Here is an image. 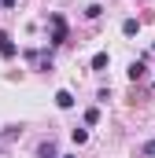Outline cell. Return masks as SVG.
I'll list each match as a JSON object with an SVG mask.
<instances>
[{"instance_id":"cell-2","label":"cell","mask_w":155,"mask_h":158,"mask_svg":"<svg viewBox=\"0 0 155 158\" xmlns=\"http://www.w3.org/2000/svg\"><path fill=\"white\" fill-rule=\"evenodd\" d=\"M55 107H59V110H70V107H74V96H70L67 88H59V92H55Z\"/></svg>"},{"instance_id":"cell-11","label":"cell","mask_w":155,"mask_h":158,"mask_svg":"<svg viewBox=\"0 0 155 158\" xmlns=\"http://www.w3.org/2000/svg\"><path fill=\"white\" fill-rule=\"evenodd\" d=\"M4 44H11V37H7V33L0 30V48H4Z\"/></svg>"},{"instance_id":"cell-10","label":"cell","mask_w":155,"mask_h":158,"mask_svg":"<svg viewBox=\"0 0 155 158\" xmlns=\"http://www.w3.org/2000/svg\"><path fill=\"white\" fill-rule=\"evenodd\" d=\"M140 158H155V140H148V143L140 147Z\"/></svg>"},{"instance_id":"cell-1","label":"cell","mask_w":155,"mask_h":158,"mask_svg":"<svg viewBox=\"0 0 155 158\" xmlns=\"http://www.w3.org/2000/svg\"><path fill=\"white\" fill-rule=\"evenodd\" d=\"M48 22H52V44H67V37H70V30H67V19H63V15H52Z\"/></svg>"},{"instance_id":"cell-4","label":"cell","mask_w":155,"mask_h":158,"mask_svg":"<svg viewBox=\"0 0 155 158\" xmlns=\"http://www.w3.org/2000/svg\"><path fill=\"white\" fill-rule=\"evenodd\" d=\"M37 158H59L55 143H52V140H48V143H41V147H37Z\"/></svg>"},{"instance_id":"cell-12","label":"cell","mask_w":155,"mask_h":158,"mask_svg":"<svg viewBox=\"0 0 155 158\" xmlns=\"http://www.w3.org/2000/svg\"><path fill=\"white\" fill-rule=\"evenodd\" d=\"M0 4H4V7H15V0H0Z\"/></svg>"},{"instance_id":"cell-13","label":"cell","mask_w":155,"mask_h":158,"mask_svg":"<svg viewBox=\"0 0 155 158\" xmlns=\"http://www.w3.org/2000/svg\"><path fill=\"white\" fill-rule=\"evenodd\" d=\"M59 158H70V155H59Z\"/></svg>"},{"instance_id":"cell-3","label":"cell","mask_w":155,"mask_h":158,"mask_svg":"<svg viewBox=\"0 0 155 158\" xmlns=\"http://www.w3.org/2000/svg\"><path fill=\"white\" fill-rule=\"evenodd\" d=\"M126 74H129V81H140L144 74H148V66H144V59H137V63H129V70H126Z\"/></svg>"},{"instance_id":"cell-5","label":"cell","mask_w":155,"mask_h":158,"mask_svg":"<svg viewBox=\"0 0 155 158\" xmlns=\"http://www.w3.org/2000/svg\"><path fill=\"white\" fill-rule=\"evenodd\" d=\"M122 33H126V37H137V33H140V22H137V19H126V22H122Z\"/></svg>"},{"instance_id":"cell-6","label":"cell","mask_w":155,"mask_h":158,"mask_svg":"<svg viewBox=\"0 0 155 158\" xmlns=\"http://www.w3.org/2000/svg\"><path fill=\"white\" fill-rule=\"evenodd\" d=\"M107 63H111L107 52H96V55H92V70H107Z\"/></svg>"},{"instance_id":"cell-7","label":"cell","mask_w":155,"mask_h":158,"mask_svg":"<svg viewBox=\"0 0 155 158\" xmlns=\"http://www.w3.org/2000/svg\"><path fill=\"white\" fill-rule=\"evenodd\" d=\"M96 121H100V107H89L85 110V125H96Z\"/></svg>"},{"instance_id":"cell-9","label":"cell","mask_w":155,"mask_h":158,"mask_svg":"<svg viewBox=\"0 0 155 158\" xmlns=\"http://www.w3.org/2000/svg\"><path fill=\"white\" fill-rule=\"evenodd\" d=\"M70 140H74L78 147H81V143H85V140H89V132H85V129H74V132H70Z\"/></svg>"},{"instance_id":"cell-8","label":"cell","mask_w":155,"mask_h":158,"mask_svg":"<svg viewBox=\"0 0 155 158\" xmlns=\"http://www.w3.org/2000/svg\"><path fill=\"white\" fill-rule=\"evenodd\" d=\"M100 15H104L100 4H89V7H85V19H100Z\"/></svg>"}]
</instances>
